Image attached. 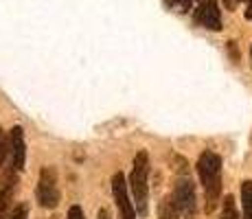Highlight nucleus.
Wrapping results in <instances>:
<instances>
[{"label":"nucleus","mask_w":252,"mask_h":219,"mask_svg":"<svg viewBox=\"0 0 252 219\" xmlns=\"http://www.w3.org/2000/svg\"><path fill=\"white\" fill-rule=\"evenodd\" d=\"M112 195L114 202L119 206L121 219H136V208H134V202L129 199V187L125 182V175L123 173H114L112 178Z\"/></svg>","instance_id":"obj_4"},{"label":"nucleus","mask_w":252,"mask_h":219,"mask_svg":"<svg viewBox=\"0 0 252 219\" xmlns=\"http://www.w3.org/2000/svg\"><path fill=\"white\" fill-rule=\"evenodd\" d=\"M246 18H248V20H252V0L248 2V9H246Z\"/></svg>","instance_id":"obj_18"},{"label":"nucleus","mask_w":252,"mask_h":219,"mask_svg":"<svg viewBox=\"0 0 252 219\" xmlns=\"http://www.w3.org/2000/svg\"><path fill=\"white\" fill-rule=\"evenodd\" d=\"M66 219H86V215H84V211H81V206H70Z\"/></svg>","instance_id":"obj_15"},{"label":"nucleus","mask_w":252,"mask_h":219,"mask_svg":"<svg viewBox=\"0 0 252 219\" xmlns=\"http://www.w3.org/2000/svg\"><path fill=\"white\" fill-rule=\"evenodd\" d=\"M37 202L42 208H55L60 204V187H57L55 167H42L37 180Z\"/></svg>","instance_id":"obj_3"},{"label":"nucleus","mask_w":252,"mask_h":219,"mask_svg":"<svg viewBox=\"0 0 252 219\" xmlns=\"http://www.w3.org/2000/svg\"><path fill=\"white\" fill-rule=\"evenodd\" d=\"M96 219H112V215H110V211H108V208H101V211H99V215H96Z\"/></svg>","instance_id":"obj_16"},{"label":"nucleus","mask_w":252,"mask_h":219,"mask_svg":"<svg viewBox=\"0 0 252 219\" xmlns=\"http://www.w3.org/2000/svg\"><path fill=\"white\" fill-rule=\"evenodd\" d=\"M13 175V173H11ZM11 175L7 178V182L0 188V219H9L11 217V199H13V180Z\"/></svg>","instance_id":"obj_8"},{"label":"nucleus","mask_w":252,"mask_h":219,"mask_svg":"<svg viewBox=\"0 0 252 219\" xmlns=\"http://www.w3.org/2000/svg\"><path fill=\"white\" fill-rule=\"evenodd\" d=\"M195 20L208 31H220L221 29V13L217 7V0H204L195 9Z\"/></svg>","instance_id":"obj_7"},{"label":"nucleus","mask_w":252,"mask_h":219,"mask_svg":"<svg viewBox=\"0 0 252 219\" xmlns=\"http://www.w3.org/2000/svg\"><path fill=\"white\" fill-rule=\"evenodd\" d=\"M178 215H180V208H178L173 195L164 197L160 202V219H178Z\"/></svg>","instance_id":"obj_10"},{"label":"nucleus","mask_w":252,"mask_h":219,"mask_svg":"<svg viewBox=\"0 0 252 219\" xmlns=\"http://www.w3.org/2000/svg\"><path fill=\"white\" fill-rule=\"evenodd\" d=\"M241 211H244L241 219H252V182L250 180L241 182Z\"/></svg>","instance_id":"obj_9"},{"label":"nucleus","mask_w":252,"mask_h":219,"mask_svg":"<svg viewBox=\"0 0 252 219\" xmlns=\"http://www.w3.org/2000/svg\"><path fill=\"white\" fill-rule=\"evenodd\" d=\"M224 4H226V9H230L232 11V9L237 7V0H224Z\"/></svg>","instance_id":"obj_17"},{"label":"nucleus","mask_w":252,"mask_h":219,"mask_svg":"<svg viewBox=\"0 0 252 219\" xmlns=\"http://www.w3.org/2000/svg\"><path fill=\"white\" fill-rule=\"evenodd\" d=\"M220 219H239V213H237V206H235V197H232V195L224 197V204H221V217Z\"/></svg>","instance_id":"obj_11"},{"label":"nucleus","mask_w":252,"mask_h":219,"mask_svg":"<svg viewBox=\"0 0 252 219\" xmlns=\"http://www.w3.org/2000/svg\"><path fill=\"white\" fill-rule=\"evenodd\" d=\"M27 160V143H24L22 127H13L9 134V162H11V173H20Z\"/></svg>","instance_id":"obj_5"},{"label":"nucleus","mask_w":252,"mask_h":219,"mask_svg":"<svg viewBox=\"0 0 252 219\" xmlns=\"http://www.w3.org/2000/svg\"><path fill=\"white\" fill-rule=\"evenodd\" d=\"M27 217H29V206L27 204H18V206L11 211V217L9 219H27Z\"/></svg>","instance_id":"obj_13"},{"label":"nucleus","mask_w":252,"mask_h":219,"mask_svg":"<svg viewBox=\"0 0 252 219\" xmlns=\"http://www.w3.org/2000/svg\"><path fill=\"white\" fill-rule=\"evenodd\" d=\"M9 152V145H7V138H4V131L0 129V167H2L4 162V156Z\"/></svg>","instance_id":"obj_14"},{"label":"nucleus","mask_w":252,"mask_h":219,"mask_svg":"<svg viewBox=\"0 0 252 219\" xmlns=\"http://www.w3.org/2000/svg\"><path fill=\"white\" fill-rule=\"evenodd\" d=\"M173 199H176L180 213H184L187 217H193V213H195V187H193L191 180L182 178L178 182L176 191H173Z\"/></svg>","instance_id":"obj_6"},{"label":"nucleus","mask_w":252,"mask_h":219,"mask_svg":"<svg viewBox=\"0 0 252 219\" xmlns=\"http://www.w3.org/2000/svg\"><path fill=\"white\" fill-rule=\"evenodd\" d=\"M197 173L206 195V213L215 211L221 195V158L213 152H202L197 158Z\"/></svg>","instance_id":"obj_1"},{"label":"nucleus","mask_w":252,"mask_h":219,"mask_svg":"<svg viewBox=\"0 0 252 219\" xmlns=\"http://www.w3.org/2000/svg\"><path fill=\"white\" fill-rule=\"evenodd\" d=\"M164 2L176 11H189L191 9V0H164Z\"/></svg>","instance_id":"obj_12"},{"label":"nucleus","mask_w":252,"mask_h":219,"mask_svg":"<svg viewBox=\"0 0 252 219\" xmlns=\"http://www.w3.org/2000/svg\"><path fill=\"white\" fill-rule=\"evenodd\" d=\"M149 154L140 149L134 158L132 173H129V193L134 199V208L140 217L147 215V197H149Z\"/></svg>","instance_id":"obj_2"}]
</instances>
